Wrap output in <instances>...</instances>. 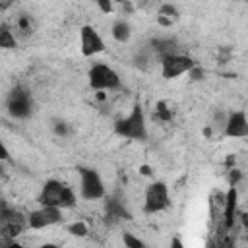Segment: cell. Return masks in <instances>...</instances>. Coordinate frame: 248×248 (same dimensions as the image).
Wrapping results in <instances>:
<instances>
[{
  "label": "cell",
  "mask_w": 248,
  "mask_h": 248,
  "mask_svg": "<svg viewBox=\"0 0 248 248\" xmlns=\"http://www.w3.org/2000/svg\"><path fill=\"white\" fill-rule=\"evenodd\" d=\"M39 203L41 205H50V207H58V209H72L78 203L76 192L72 186L64 184L58 178H48L39 192Z\"/></svg>",
  "instance_id": "cell-1"
},
{
  "label": "cell",
  "mask_w": 248,
  "mask_h": 248,
  "mask_svg": "<svg viewBox=\"0 0 248 248\" xmlns=\"http://www.w3.org/2000/svg\"><path fill=\"white\" fill-rule=\"evenodd\" d=\"M114 132L120 138L143 141L147 138V120H145V112H143L141 105H134L126 116L118 118L114 122Z\"/></svg>",
  "instance_id": "cell-2"
},
{
  "label": "cell",
  "mask_w": 248,
  "mask_h": 248,
  "mask_svg": "<svg viewBox=\"0 0 248 248\" xmlns=\"http://www.w3.org/2000/svg\"><path fill=\"white\" fill-rule=\"evenodd\" d=\"M87 81H89V87L95 91H116L122 87L120 74L105 62H97L89 68Z\"/></svg>",
  "instance_id": "cell-3"
},
{
  "label": "cell",
  "mask_w": 248,
  "mask_h": 248,
  "mask_svg": "<svg viewBox=\"0 0 248 248\" xmlns=\"http://www.w3.org/2000/svg\"><path fill=\"white\" fill-rule=\"evenodd\" d=\"M78 176H79V196L85 202H97L103 200L107 194L105 182L101 174L91 169V167H78Z\"/></svg>",
  "instance_id": "cell-4"
},
{
  "label": "cell",
  "mask_w": 248,
  "mask_h": 248,
  "mask_svg": "<svg viewBox=\"0 0 248 248\" xmlns=\"http://www.w3.org/2000/svg\"><path fill=\"white\" fill-rule=\"evenodd\" d=\"M170 205V196H169V186L163 180H153L147 184L145 194H143V213L155 215Z\"/></svg>",
  "instance_id": "cell-5"
},
{
  "label": "cell",
  "mask_w": 248,
  "mask_h": 248,
  "mask_svg": "<svg viewBox=\"0 0 248 248\" xmlns=\"http://www.w3.org/2000/svg\"><path fill=\"white\" fill-rule=\"evenodd\" d=\"M196 64L198 62L188 54H180V52L167 54L161 58V76L165 79H176V78L188 74Z\"/></svg>",
  "instance_id": "cell-6"
},
{
  "label": "cell",
  "mask_w": 248,
  "mask_h": 248,
  "mask_svg": "<svg viewBox=\"0 0 248 248\" xmlns=\"http://www.w3.org/2000/svg\"><path fill=\"white\" fill-rule=\"evenodd\" d=\"M62 219H64L62 209L50 207V205H41V207L27 213V227L33 231H43V229H48V227L62 223Z\"/></svg>",
  "instance_id": "cell-7"
},
{
  "label": "cell",
  "mask_w": 248,
  "mask_h": 248,
  "mask_svg": "<svg viewBox=\"0 0 248 248\" xmlns=\"http://www.w3.org/2000/svg\"><path fill=\"white\" fill-rule=\"evenodd\" d=\"M105 50H107V45H105V39L101 37V33L89 23L81 25L79 27V52H81V56L91 58V56H97Z\"/></svg>",
  "instance_id": "cell-8"
},
{
  "label": "cell",
  "mask_w": 248,
  "mask_h": 248,
  "mask_svg": "<svg viewBox=\"0 0 248 248\" xmlns=\"http://www.w3.org/2000/svg\"><path fill=\"white\" fill-rule=\"evenodd\" d=\"M223 134L227 138H234V140L246 138L248 136V118H246V112L244 110L231 112L225 118V122H223Z\"/></svg>",
  "instance_id": "cell-9"
},
{
  "label": "cell",
  "mask_w": 248,
  "mask_h": 248,
  "mask_svg": "<svg viewBox=\"0 0 248 248\" xmlns=\"http://www.w3.org/2000/svg\"><path fill=\"white\" fill-rule=\"evenodd\" d=\"M236 203H238V190L236 186H231L225 194V202H223V217H225V227L231 229L234 225L236 219Z\"/></svg>",
  "instance_id": "cell-10"
},
{
  "label": "cell",
  "mask_w": 248,
  "mask_h": 248,
  "mask_svg": "<svg viewBox=\"0 0 248 248\" xmlns=\"http://www.w3.org/2000/svg\"><path fill=\"white\" fill-rule=\"evenodd\" d=\"M132 33H134V29H132L130 21L124 19V17L114 19L112 25H110V35H112V39H114L116 43H120V45L128 43V41L132 39Z\"/></svg>",
  "instance_id": "cell-11"
},
{
  "label": "cell",
  "mask_w": 248,
  "mask_h": 248,
  "mask_svg": "<svg viewBox=\"0 0 248 248\" xmlns=\"http://www.w3.org/2000/svg\"><path fill=\"white\" fill-rule=\"evenodd\" d=\"M10 110L16 116H25L29 112V99L21 93H14V97L10 101Z\"/></svg>",
  "instance_id": "cell-12"
},
{
  "label": "cell",
  "mask_w": 248,
  "mask_h": 248,
  "mask_svg": "<svg viewBox=\"0 0 248 248\" xmlns=\"http://www.w3.org/2000/svg\"><path fill=\"white\" fill-rule=\"evenodd\" d=\"M16 46H17V39H16L12 27L6 25V23H2V25H0V48H4V50H14Z\"/></svg>",
  "instance_id": "cell-13"
},
{
  "label": "cell",
  "mask_w": 248,
  "mask_h": 248,
  "mask_svg": "<svg viewBox=\"0 0 248 248\" xmlns=\"http://www.w3.org/2000/svg\"><path fill=\"white\" fill-rule=\"evenodd\" d=\"M157 120H161V122H170L172 120V116H174V108H172V105L169 103V101H157V105H155V114H153Z\"/></svg>",
  "instance_id": "cell-14"
},
{
  "label": "cell",
  "mask_w": 248,
  "mask_h": 248,
  "mask_svg": "<svg viewBox=\"0 0 248 248\" xmlns=\"http://www.w3.org/2000/svg\"><path fill=\"white\" fill-rule=\"evenodd\" d=\"M66 232L72 234V236H78V238H85L89 234V229H87V225L83 221H74V223H70L66 227Z\"/></svg>",
  "instance_id": "cell-15"
},
{
  "label": "cell",
  "mask_w": 248,
  "mask_h": 248,
  "mask_svg": "<svg viewBox=\"0 0 248 248\" xmlns=\"http://www.w3.org/2000/svg\"><path fill=\"white\" fill-rule=\"evenodd\" d=\"M122 242H124V248H147L145 242L140 236H136L134 232H130V231L122 232Z\"/></svg>",
  "instance_id": "cell-16"
},
{
  "label": "cell",
  "mask_w": 248,
  "mask_h": 248,
  "mask_svg": "<svg viewBox=\"0 0 248 248\" xmlns=\"http://www.w3.org/2000/svg\"><path fill=\"white\" fill-rule=\"evenodd\" d=\"M157 14H159V16L169 17L170 21H176V19H178V16H180L174 4H161V6H159V10H157Z\"/></svg>",
  "instance_id": "cell-17"
},
{
  "label": "cell",
  "mask_w": 248,
  "mask_h": 248,
  "mask_svg": "<svg viewBox=\"0 0 248 248\" xmlns=\"http://www.w3.org/2000/svg\"><path fill=\"white\" fill-rule=\"evenodd\" d=\"M95 6L99 8V12H101L103 16H110V14H114V12H116V4H114V2H110V0H97V2H95Z\"/></svg>",
  "instance_id": "cell-18"
},
{
  "label": "cell",
  "mask_w": 248,
  "mask_h": 248,
  "mask_svg": "<svg viewBox=\"0 0 248 248\" xmlns=\"http://www.w3.org/2000/svg\"><path fill=\"white\" fill-rule=\"evenodd\" d=\"M188 74H190V79H194V81H196V79H202L205 72H203V68H202L200 64H196V66H194V68H192Z\"/></svg>",
  "instance_id": "cell-19"
},
{
  "label": "cell",
  "mask_w": 248,
  "mask_h": 248,
  "mask_svg": "<svg viewBox=\"0 0 248 248\" xmlns=\"http://www.w3.org/2000/svg\"><path fill=\"white\" fill-rule=\"evenodd\" d=\"M155 21H157L161 27H172V23H174V21H170L169 17H165V16H159V14L155 16Z\"/></svg>",
  "instance_id": "cell-20"
},
{
  "label": "cell",
  "mask_w": 248,
  "mask_h": 248,
  "mask_svg": "<svg viewBox=\"0 0 248 248\" xmlns=\"http://www.w3.org/2000/svg\"><path fill=\"white\" fill-rule=\"evenodd\" d=\"M8 159H10V151H8L6 143L0 140V163H4V161H8Z\"/></svg>",
  "instance_id": "cell-21"
},
{
  "label": "cell",
  "mask_w": 248,
  "mask_h": 248,
  "mask_svg": "<svg viewBox=\"0 0 248 248\" xmlns=\"http://www.w3.org/2000/svg\"><path fill=\"white\" fill-rule=\"evenodd\" d=\"M169 246H170V248H186L180 236H172V238H170V244H169Z\"/></svg>",
  "instance_id": "cell-22"
},
{
  "label": "cell",
  "mask_w": 248,
  "mask_h": 248,
  "mask_svg": "<svg viewBox=\"0 0 248 248\" xmlns=\"http://www.w3.org/2000/svg\"><path fill=\"white\" fill-rule=\"evenodd\" d=\"M140 172H141L143 176H151V167H149V165H141V167H140Z\"/></svg>",
  "instance_id": "cell-23"
},
{
  "label": "cell",
  "mask_w": 248,
  "mask_h": 248,
  "mask_svg": "<svg viewBox=\"0 0 248 248\" xmlns=\"http://www.w3.org/2000/svg\"><path fill=\"white\" fill-rule=\"evenodd\" d=\"M4 248H25L23 244H19V242H16V240H12V242H8Z\"/></svg>",
  "instance_id": "cell-24"
},
{
  "label": "cell",
  "mask_w": 248,
  "mask_h": 248,
  "mask_svg": "<svg viewBox=\"0 0 248 248\" xmlns=\"http://www.w3.org/2000/svg\"><path fill=\"white\" fill-rule=\"evenodd\" d=\"M39 248H60L58 244H54V242H45V244H41Z\"/></svg>",
  "instance_id": "cell-25"
}]
</instances>
